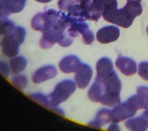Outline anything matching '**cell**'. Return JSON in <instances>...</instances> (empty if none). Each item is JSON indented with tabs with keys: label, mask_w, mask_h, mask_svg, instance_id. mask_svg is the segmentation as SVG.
<instances>
[{
	"label": "cell",
	"mask_w": 148,
	"mask_h": 131,
	"mask_svg": "<svg viewBox=\"0 0 148 131\" xmlns=\"http://www.w3.org/2000/svg\"><path fill=\"white\" fill-rule=\"evenodd\" d=\"M29 96L35 102H36L40 105L50 107V103L47 94H45L41 92H34L29 94Z\"/></svg>",
	"instance_id": "cell-20"
},
{
	"label": "cell",
	"mask_w": 148,
	"mask_h": 131,
	"mask_svg": "<svg viewBox=\"0 0 148 131\" xmlns=\"http://www.w3.org/2000/svg\"><path fill=\"white\" fill-rule=\"evenodd\" d=\"M117 5V0H93L88 8V20L97 22L108 8Z\"/></svg>",
	"instance_id": "cell-7"
},
{
	"label": "cell",
	"mask_w": 148,
	"mask_h": 131,
	"mask_svg": "<svg viewBox=\"0 0 148 131\" xmlns=\"http://www.w3.org/2000/svg\"><path fill=\"white\" fill-rule=\"evenodd\" d=\"M50 109L52 111H54L56 113L60 115L64 116V115H65V112L64 110L62 107H61L60 106L53 107L50 108Z\"/></svg>",
	"instance_id": "cell-25"
},
{
	"label": "cell",
	"mask_w": 148,
	"mask_h": 131,
	"mask_svg": "<svg viewBox=\"0 0 148 131\" xmlns=\"http://www.w3.org/2000/svg\"><path fill=\"white\" fill-rule=\"evenodd\" d=\"M12 84L17 88L23 90L25 89L28 84L27 77L23 74H14L10 79Z\"/></svg>",
	"instance_id": "cell-19"
},
{
	"label": "cell",
	"mask_w": 148,
	"mask_h": 131,
	"mask_svg": "<svg viewBox=\"0 0 148 131\" xmlns=\"http://www.w3.org/2000/svg\"><path fill=\"white\" fill-rule=\"evenodd\" d=\"M142 5L136 1H128L121 9L117 5L112 6L106 9L102 16L106 21L124 28L130 27L134 19L142 13Z\"/></svg>",
	"instance_id": "cell-1"
},
{
	"label": "cell",
	"mask_w": 148,
	"mask_h": 131,
	"mask_svg": "<svg viewBox=\"0 0 148 131\" xmlns=\"http://www.w3.org/2000/svg\"><path fill=\"white\" fill-rule=\"evenodd\" d=\"M110 109L106 108L100 109L96 114L94 118L88 122L87 125L92 128L100 129L103 125L110 122Z\"/></svg>",
	"instance_id": "cell-15"
},
{
	"label": "cell",
	"mask_w": 148,
	"mask_h": 131,
	"mask_svg": "<svg viewBox=\"0 0 148 131\" xmlns=\"http://www.w3.org/2000/svg\"><path fill=\"white\" fill-rule=\"evenodd\" d=\"M116 128H119V126L117 125V123H114L113 122V123L112 125H110V126L109 127V130H117Z\"/></svg>",
	"instance_id": "cell-27"
},
{
	"label": "cell",
	"mask_w": 148,
	"mask_h": 131,
	"mask_svg": "<svg viewBox=\"0 0 148 131\" xmlns=\"http://www.w3.org/2000/svg\"><path fill=\"white\" fill-rule=\"evenodd\" d=\"M115 65L116 68L124 75L132 76L136 72L137 65L136 62L128 57L120 55L116 59Z\"/></svg>",
	"instance_id": "cell-12"
},
{
	"label": "cell",
	"mask_w": 148,
	"mask_h": 131,
	"mask_svg": "<svg viewBox=\"0 0 148 131\" xmlns=\"http://www.w3.org/2000/svg\"><path fill=\"white\" fill-rule=\"evenodd\" d=\"M127 2H128V1H139V2L141 1V0H127Z\"/></svg>",
	"instance_id": "cell-29"
},
{
	"label": "cell",
	"mask_w": 148,
	"mask_h": 131,
	"mask_svg": "<svg viewBox=\"0 0 148 131\" xmlns=\"http://www.w3.org/2000/svg\"><path fill=\"white\" fill-rule=\"evenodd\" d=\"M10 14L2 0H0V36L8 33L16 26L14 22L9 18Z\"/></svg>",
	"instance_id": "cell-13"
},
{
	"label": "cell",
	"mask_w": 148,
	"mask_h": 131,
	"mask_svg": "<svg viewBox=\"0 0 148 131\" xmlns=\"http://www.w3.org/2000/svg\"><path fill=\"white\" fill-rule=\"evenodd\" d=\"M76 2L82 3V4H85V5H88L90 4L91 2L93 0H75Z\"/></svg>",
	"instance_id": "cell-26"
},
{
	"label": "cell",
	"mask_w": 148,
	"mask_h": 131,
	"mask_svg": "<svg viewBox=\"0 0 148 131\" xmlns=\"http://www.w3.org/2000/svg\"><path fill=\"white\" fill-rule=\"evenodd\" d=\"M97 77H103L114 71L112 61L108 57L100 58L96 63Z\"/></svg>",
	"instance_id": "cell-16"
},
{
	"label": "cell",
	"mask_w": 148,
	"mask_h": 131,
	"mask_svg": "<svg viewBox=\"0 0 148 131\" xmlns=\"http://www.w3.org/2000/svg\"><path fill=\"white\" fill-rule=\"evenodd\" d=\"M74 73V81L77 87L84 89L88 87L91 80L93 70L90 65L82 62Z\"/></svg>",
	"instance_id": "cell-8"
},
{
	"label": "cell",
	"mask_w": 148,
	"mask_h": 131,
	"mask_svg": "<svg viewBox=\"0 0 148 131\" xmlns=\"http://www.w3.org/2000/svg\"><path fill=\"white\" fill-rule=\"evenodd\" d=\"M124 125L125 127L130 130H146L148 128V118L142 113L140 116L127 120Z\"/></svg>",
	"instance_id": "cell-14"
},
{
	"label": "cell",
	"mask_w": 148,
	"mask_h": 131,
	"mask_svg": "<svg viewBox=\"0 0 148 131\" xmlns=\"http://www.w3.org/2000/svg\"><path fill=\"white\" fill-rule=\"evenodd\" d=\"M102 87V95L99 103L103 105L112 107L120 103L121 82L114 70L103 77H96Z\"/></svg>",
	"instance_id": "cell-2"
},
{
	"label": "cell",
	"mask_w": 148,
	"mask_h": 131,
	"mask_svg": "<svg viewBox=\"0 0 148 131\" xmlns=\"http://www.w3.org/2000/svg\"><path fill=\"white\" fill-rule=\"evenodd\" d=\"M77 85L74 80L66 78L58 82L53 91L47 94L50 107L49 108L60 106L66 102L75 93Z\"/></svg>",
	"instance_id": "cell-4"
},
{
	"label": "cell",
	"mask_w": 148,
	"mask_h": 131,
	"mask_svg": "<svg viewBox=\"0 0 148 131\" xmlns=\"http://www.w3.org/2000/svg\"><path fill=\"white\" fill-rule=\"evenodd\" d=\"M120 29L114 25H106L100 28L96 33L97 40L101 43L107 44L116 41L120 36Z\"/></svg>",
	"instance_id": "cell-10"
},
{
	"label": "cell",
	"mask_w": 148,
	"mask_h": 131,
	"mask_svg": "<svg viewBox=\"0 0 148 131\" xmlns=\"http://www.w3.org/2000/svg\"><path fill=\"white\" fill-rule=\"evenodd\" d=\"M138 110L130 98L124 102L119 103L110 110V122L118 123L133 117Z\"/></svg>",
	"instance_id": "cell-6"
},
{
	"label": "cell",
	"mask_w": 148,
	"mask_h": 131,
	"mask_svg": "<svg viewBox=\"0 0 148 131\" xmlns=\"http://www.w3.org/2000/svg\"><path fill=\"white\" fill-rule=\"evenodd\" d=\"M9 65L10 72L13 74L21 73L27 68L28 60L24 56L17 55L10 58Z\"/></svg>",
	"instance_id": "cell-17"
},
{
	"label": "cell",
	"mask_w": 148,
	"mask_h": 131,
	"mask_svg": "<svg viewBox=\"0 0 148 131\" xmlns=\"http://www.w3.org/2000/svg\"><path fill=\"white\" fill-rule=\"evenodd\" d=\"M138 73L140 77L148 81V62L142 61L138 65Z\"/></svg>",
	"instance_id": "cell-21"
},
{
	"label": "cell",
	"mask_w": 148,
	"mask_h": 131,
	"mask_svg": "<svg viewBox=\"0 0 148 131\" xmlns=\"http://www.w3.org/2000/svg\"><path fill=\"white\" fill-rule=\"evenodd\" d=\"M75 2V0H59L57 5L60 10L66 12L68 8Z\"/></svg>",
	"instance_id": "cell-23"
},
{
	"label": "cell",
	"mask_w": 148,
	"mask_h": 131,
	"mask_svg": "<svg viewBox=\"0 0 148 131\" xmlns=\"http://www.w3.org/2000/svg\"><path fill=\"white\" fill-rule=\"evenodd\" d=\"M58 74L56 66L52 64H47L37 69L32 75L34 83L39 84L55 78Z\"/></svg>",
	"instance_id": "cell-9"
},
{
	"label": "cell",
	"mask_w": 148,
	"mask_h": 131,
	"mask_svg": "<svg viewBox=\"0 0 148 131\" xmlns=\"http://www.w3.org/2000/svg\"><path fill=\"white\" fill-rule=\"evenodd\" d=\"M80 58L75 54H69L62 57L58 63V68L65 74L75 73L80 63Z\"/></svg>",
	"instance_id": "cell-11"
},
{
	"label": "cell",
	"mask_w": 148,
	"mask_h": 131,
	"mask_svg": "<svg viewBox=\"0 0 148 131\" xmlns=\"http://www.w3.org/2000/svg\"><path fill=\"white\" fill-rule=\"evenodd\" d=\"M35 1L39 3H47L51 2L53 0H35Z\"/></svg>",
	"instance_id": "cell-28"
},
{
	"label": "cell",
	"mask_w": 148,
	"mask_h": 131,
	"mask_svg": "<svg viewBox=\"0 0 148 131\" xmlns=\"http://www.w3.org/2000/svg\"><path fill=\"white\" fill-rule=\"evenodd\" d=\"M67 14V13H66ZM69 25L67 28L68 35L75 38L80 33L82 36L83 42L86 44H91L95 39L93 32L90 29L86 20L80 17L70 16L67 14Z\"/></svg>",
	"instance_id": "cell-5"
},
{
	"label": "cell",
	"mask_w": 148,
	"mask_h": 131,
	"mask_svg": "<svg viewBox=\"0 0 148 131\" xmlns=\"http://www.w3.org/2000/svg\"><path fill=\"white\" fill-rule=\"evenodd\" d=\"M27 30L23 26H15L8 33L3 35L0 43L1 50L5 57L12 58L19 54L20 46L24 42Z\"/></svg>",
	"instance_id": "cell-3"
},
{
	"label": "cell",
	"mask_w": 148,
	"mask_h": 131,
	"mask_svg": "<svg viewBox=\"0 0 148 131\" xmlns=\"http://www.w3.org/2000/svg\"><path fill=\"white\" fill-rule=\"evenodd\" d=\"M146 32H147V36H148V26L146 28Z\"/></svg>",
	"instance_id": "cell-30"
},
{
	"label": "cell",
	"mask_w": 148,
	"mask_h": 131,
	"mask_svg": "<svg viewBox=\"0 0 148 131\" xmlns=\"http://www.w3.org/2000/svg\"><path fill=\"white\" fill-rule=\"evenodd\" d=\"M2 1L10 14H16L24 10L27 0H2Z\"/></svg>",
	"instance_id": "cell-18"
},
{
	"label": "cell",
	"mask_w": 148,
	"mask_h": 131,
	"mask_svg": "<svg viewBox=\"0 0 148 131\" xmlns=\"http://www.w3.org/2000/svg\"><path fill=\"white\" fill-rule=\"evenodd\" d=\"M137 94L139 95L145 100L148 106V87L147 86H139L136 89Z\"/></svg>",
	"instance_id": "cell-22"
},
{
	"label": "cell",
	"mask_w": 148,
	"mask_h": 131,
	"mask_svg": "<svg viewBox=\"0 0 148 131\" xmlns=\"http://www.w3.org/2000/svg\"><path fill=\"white\" fill-rule=\"evenodd\" d=\"M10 73L9 63L0 60V73L5 77H8Z\"/></svg>",
	"instance_id": "cell-24"
}]
</instances>
